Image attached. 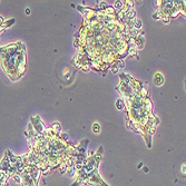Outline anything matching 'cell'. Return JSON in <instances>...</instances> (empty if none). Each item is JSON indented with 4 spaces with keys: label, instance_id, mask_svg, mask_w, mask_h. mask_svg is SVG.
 Returning <instances> with one entry per match:
<instances>
[{
    "label": "cell",
    "instance_id": "obj_1",
    "mask_svg": "<svg viewBox=\"0 0 186 186\" xmlns=\"http://www.w3.org/2000/svg\"><path fill=\"white\" fill-rule=\"evenodd\" d=\"M0 64L3 73L12 80L20 79L26 71V46L21 41L0 47Z\"/></svg>",
    "mask_w": 186,
    "mask_h": 186
},
{
    "label": "cell",
    "instance_id": "obj_2",
    "mask_svg": "<svg viewBox=\"0 0 186 186\" xmlns=\"http://www.w3.org/2000/svg\"><path fill=\"white\" fill-rule=\"evenodd\" d=\"M30 123L32 124V128H34V131L36 132L38 135H42V134L45 133L46 128H45L44 123H42V121H41V119L39 118V116L31 117V119H30Z\"/></svg>",
    "mask_w": 186,
    "mask_h": 186
},
{
    "label": "cell",
    "instance_id": "obj_3",
    "mask_svg": "<svg viewBox=\"0 0 186 186\" xmlns=\"http://www.w3.org/2000/svg\"><path fill=\"white\" fill-rule=\"evenodd\" d=\"M13 22H15V19H9L8 21H7V20L5 21L2 17H0V32H2L6 28L10 27L12 24H13Z\"/></svg>",
    "mask_w": 186,
    "mask_h": 186
},
{
    "label": "cell",
    "instance_id": "obj_4",
    "mask_svg": "<svg viewBox=\"0 0 186 186\" xmlns=\"http://www.w3.org/2000/svg\"><path fill=\"white\" fill-rule=\"evenodd\" d=\"M154 84L156 86H162L164 84V77L160 73H156L154 76Z\"/></svg>",
    "mask_w": 186,
    "mask_h": 186
},
{
    "label": "cell",
    "instance_id": "obj_5",
    "mask_svg": "<svg viewBox=\"0 0 186 186\" xmlns=\"http://www.w3.org/2000/svg\"><path fill=\"white\" fill-rule=\"evenodd\" d=\"M116 106H117V108L120 109V110L125 108V104H124L123 99H118V100H117V102H116Z\"/></svg>",
    "mask_w": 186,
    "mask_h": 186
},
{
    "label": "cell",
    "instance_id": "obj_6",
    "mask_svg": "<svg viewBox=\"0 0 186 186\" xmlns=\"http://www.w3.org/2000/svg\"><path fill=\"white\" fill-rule=\"evenodd\" d=\"M93 132H94L95 134H99V132H100V126H99L98 123L93 124Z\"/></svg>",
    "mask_w": 186,
    "mask_h": 186
},
{
    "label": "cell",
    "instance_id": "obj_7",
    "mask_svg": "<svg viewBox=\"0 0 186 186\" xmlns=\"http://www.w3.org/2000/svg\"><path fill=\"white\" fill-rule=\"evenodd\" d=\"M153 18H154V19H162V15H160L159 12L157 11L156 13H154V15H153Z\"/></svg>",
    "mask_w": 186,
    "mask_h": 186
},
{
    "label": "cell",
    "instance_id": "obj_8",
    "mask_svg": "<svg viewBox=\"0 0 186 186\" xmlns=\"http://www.w3.org/2000/svg\"><path fill=\"white\" fill-rule=\"evenodd\" d=\"M111 71H113L114 74H117V73L119 71V68L117 67L116 65H114V66H113V68H111Z\"/></svg>",
    "mask_w": 186,
    "mask_h": 186
},
{
    "label": "cell",
    "instance_id": "obj_9",
    "mask_svg": "<svg viewBox=\"0 0 186 186\" xmlns=\"http://www.w3.org/2000/svg\"><path fill=\"white\" fill-rule=\"evenodd\" d=\"M26 12H27V15H29V13H30V10H29V9H27V10H26Z\"/></svg>",
    "mask_w": 186,
    "mask_h": 186
},
{
    "label": "cell",
    "instance_id": "obj_10",
    "mask_svg": "<svg viewBox=\"0 0 186 186\" xmlns=\"http://www.w3.org/2000/svg\"><path fill=\"white\" fill-rule=\"evenodd\" d=\"M144 172H148V168H147V167H144Z\"/></svg>",
    "mask_w": 186,
    "mask_h": 186
}]
</instances>
